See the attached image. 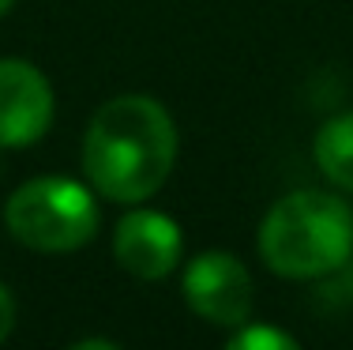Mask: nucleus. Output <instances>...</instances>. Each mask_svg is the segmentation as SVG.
Wrapping results in <instances>:
<instances>
[{
  "instance_id": "1",
  "label": "nucleus",
  "mask_w": 353,
  "mask_h": 350,
  "mask_svg": "<svg viewBox=\"0 0 353 350\" xmlns=\"http://www.w3.org/2000/svg\"><path fill=\"white\" fill-rule=\"evenodd\" d=\"M181 155L173 113L150 95H117L94 110L83 132L79 162L98 200L117 207L147 204L165 188Z\"/></svg>"
},
{
  "instance_id": "2",
  "label": "nucleus",
  "mask_w": 353,
  "mask_h": 350,
  "mask_svg": "<svg viewBox=\"0 0 353 350\" xmlns=\"http://www.w3.org/2000/svg\"><path fill=\"white\" fill-rule=\"evenodd\" d=\"M256 253L267 271L290 282L327 279L353 256V207L327 188L279 196L256 230Z\"/></svg>"
},
{
  "instance_id": "3",
  "label": "nucleus",
  "mask_w": 353,
  "mask_h": 350,
  "mask_svg": "<svg viewBox=\"0 0 353 350\" xmlns=\"http://www.w3.org/2000/svg\"><path fill=\"white\" fill-rule=\"evenodd\" d=\"M4 230L15 245L41 256H68L87 249L102 230L98 193L87 181L41 173L30 177L8 196Z\"/></svg>"
},
{
  "instance_id": "4",
  "label": "nucleus",
  "mask_w": 353,
  "mask_h": 350,
  "mask_svg": "<svg viewBox=\"0 0 353 350\" xmlns=\"http://www.w3.org/2000/svg\"><path fill=\"white\" fill-rule=\"evenodd\" d=\"M181 298L192 313L211 328H241L252 320L256 282L237 253L230 249H203L181 264Z\"/></svg>"
},
{
  "instance_id": "5",
  "label": "nucleus",
  "mask_w": 353,
  "mask_h": 350,
  "mask_svg": "<svg viewBox=\"0 0 353 350\" xmlns=\"http://www.w3.org/2000/svg\"><path fill=\"white\" fill-rule=\"evenodd\" d=\"M57 121V90L27 57H0V147L27 151Z\"/></svg>"
},
{
  "instance_id": "6",
  "label": "nucleus",
  "mask_w": 353,
  "mask_h": 350,
  "mask_svg": "<svg viewBox=\"0 0 353 350\" xmlns=\"http://www.w3.org/2000/svg\"><path fill=\"white\" fill-rule=\"evenodd\" d=\"M113 260L132 279L162 282L184 264V233L173 215L147 204L124 207L113 230Z\"/></svg>"
},
{
  "instance_id": "7",
  "label": "nucleus",
  "mask_w": 353,
  "mask_h": 350,
  "mask_svg": "<svg viewBox=\"0 0 353 350\" xmlns=\"http://www.w3.org/2000/svg\"><path fill=\"white\" fill-rule=\"evenodd\" d=\"M312 158L327 185H334L339 193H353V110H342L319 124Z\"/></svg>"
},
{
  "instance_id": "8",
  "label": "nucleus",
  "mask_w": 353,
  "mask_h": 350,
  "mask_svg": "<svg viewBox=\"0 0 353 350\" xmlns=\"http://www.w3.org/2000/svg\"><path fill=\"white\" fill-rule=\"evenodd\" d=\"M230 350H297V336L274 328V324H256V320H245L241 328L230 331Z\"/></svg>"
},
{
  "instance_id": "9",
  "label": "nucleus",
  "mask_w": 353,
  "mask_h": 350,
  "mask_svg": "<svg viewBox=\"0 0 353 350\" xmlns=\"http://www.w3.org/2000/svg\"><path fill=\"white\" fill-rule=\"evenodd\" d=\"M15 320H19V305H15V294L8 290V282H0V347L12 339Z\"/></svg>"
},
{
  "instance_id": "10",
  "label": "nucleus",
  "mask_w": 353,
  "mask_h": 350,
  "mask_svg": "<svg viewBox=\"0 0 353 350\" xmlns=\"http://www.w3.org/2000/svg\"><path fill=\"white\" fill-rule=\"evenodd\" d=\"M327 279H331V290H334L331 298H346V302L353 305V256L334 275H327Z\"/></svg>"
},
{
  "instance_id": "11",
  "label": "nucleus",
  "mask_w": 353,
  "mask_h": 350,
  "mask_svg": "<svg viewBox=\"0 0 353 350\" xmlns=\"http://www.w3.org/2000/svg\"><path fill=\"white\" fill-rule=\"evenodd\" d=\"M121 350V343H113V339H79V343H72V350Z\"/></svg>"
},
{
  "instance_id": "12",
  "label": "nucleus",
  "mask_w": 353,
  "mask_h": 350,
  "mask_svg": "<svg viewBox=\"0 0 353 350\" xmlns=\"http://www.w3.org/2000/svg\"><path fill=\"white\" fill-rule=\"evenodd\" d=\"M12 8H15V0H0V19H4V15L12 12Z\"/></svg>"
}]
</instances>
